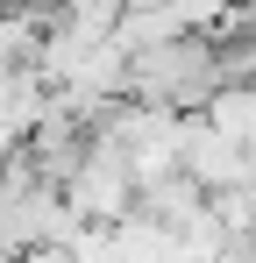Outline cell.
Wrapping results in <instances>:
<instances>
[{
  "label": "cell",
  "instance_id": "6da1fadb",
  "mask_svg": "<svg viewBox=\"0 0 256 263\" xmlns=\"http://www.w3.org/2000/svg\"><path fill=\"white\" fill-rule=\"evenodd\" d=\"M221 86H228L221 36H171L128 57V100L164 107V114H199Z\"/></svg>",
  "mask_w": 256,
  "mask_h": 263
},
{
  "label": "cell",
  "instance_id": "7a4b0ae2",
  "mask_svg": "<svg viewBox=\"0 0 256 263\" xmlns=\"http://www.w3.org/2000/svg\"><path fill=\"white\" fill-rule=\"evenodd\" d=\"M79 214L64 206V185L29 171V157L14 149L0 164V263H29L43 249H71Z\"/></svg>",
  "mask_w": 256,
  "mask_h": 263
},
{
  "label": "cell",
  "instance_id": "3957f363",
  "mask_svg": "<svg viewBox=\"0 0 256 263\" xmlns=\"http://www.w3.org/2000/svg\"><path fill=\"white\" fill-rule=\"evenodd\" d=\"M135 192H142L135 157L100 128V135H93V149H85V164H79V178L64 185V206H71L79 220H93V228H121V220L135 214Z\"/></svg>",
  "mask_w": 256,
  "mask_h": 263
}]
</instances>
